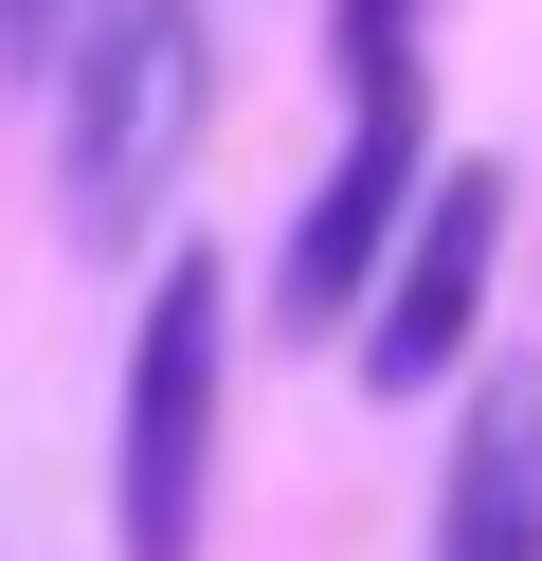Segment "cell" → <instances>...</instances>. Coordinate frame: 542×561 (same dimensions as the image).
I'll use <instances>...</instances> for the list:
<instances>
[{
	"label": "cell",
	"mask_w": 542,
	"mask_h": 561,
	"mask_svg": "<svg viewBox=\"0 0 542 561\" xmlns=\"http://www.w3.org/2000/svg\"><path fill=\"white\" fill-rule=\"evenodd\" d=\"M36 91H55V199H72V254H127V236L181 199L199 127H217V19H199V0H91V19H72V55H55ZM145 254H163V236H145Z\"/></svg>",
	"instance_id": "6da1fadb"
},
{
	"label": "cell",
	"mask_w": 542,
	"mask_h": 561,
	"mask_svg": "<svg viewBox=\"0 0 542 561\" xmlns=\"http://www.w3.org/2000/svg\"><path fill=\"white\" fill-rule=\"evenodd\" d=\"M217 399H235V254L163 236L127 308V399H108V543L127 561H199L217 525Z\"/></svg>",
	"instance_id": "7a4b0ae2"
},
{
	"label": "cell",
	"mask_w": 542,
	"mask_h": 561,
	"mask_svg": "<svg viewBox=\"0 0 542 561\" xmlns=\"http://www.w3.org/2000/svg\"><path fill=\"white\" fill-rule=\"evenodd\" d=\"M416 182H434V73H361L344 91V163L308 182V218H289V254H272V308H289V327H361V290H380Z\"/></svg>",
	"instance_id": "3957f363"
},
{
	"label": "cell",
	"mask_w": 542,
	"mask_h": 561,
	"mask_svg": "<svg viewBox=\"0 0 542 561\" xmlns=\"http://www.w3.org/2000/svg\"><path fill=\"white\" fill-rule=\"evenodd\" d=\"M488 254H506V163H434L416 218H397L380 290H361V380L416 399V380H470V327H488Z\"/></svg>",
	"instance_id": "277c9868"
},
{
	"label": "cell",
	"mask_w": 542,
	"mask_h": 561,
	"mask_svg": "<svg viewBox=\"0 0 542 561\" xmlns=\"http://www.w3.org/2000/svg\"><path fill=\"white\" fill-rule=\"evenodd\" d=\"M434 561H542V363H488L452 416V489H434Z\"/></svg>",
	"instance_id": "5b68a950"
},
{
	"label": "cell",
	"mask_w": 542,
	"mask_h": 561,
	"mask_svg": "<svg viewBox=\"0 0 542 561\" xmlns=\"http://www.w3.org/2000/svg\"><path fill=\"white\" fill-rule=\"evenodd\" d=\"M325 55H344V91L361 73H416V0H325Z\"/></svg>",
	"instance_id": "8992f818"
},
{
	"label": "cell",
	"mask_w": 542,
	"mask_h": 561,
	"mask_svg": "<svg viewBox=\"0 0 542 561\" xmlns=\"http://www.w3.org/2000/svg\"><path fill=\"white\" fill-rule=\"evenodd\" d=\"M72 19H91V0H0V73L36 91V73H55V55H72Z\"/></svg>",
	"instance_id": "52a82bcc"
}]
</instances>
